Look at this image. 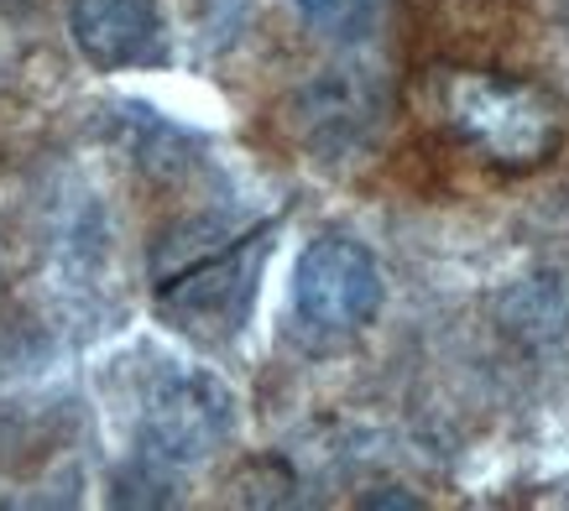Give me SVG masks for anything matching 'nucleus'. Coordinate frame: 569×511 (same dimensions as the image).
I'll return each instance as SVG.
<instances>
[{"label": "nucleus", "mask_w": 569, "mask_h": 511, "mask_svg": "<svg viewBox=\"0 0 569 511\" xmlns=\"http://www.w3.org/2000/svg\"><path fill=\"white\" fill-rule=\"evenodd\" d=\"M298 17L329 42H361L377 32L381 0H298Z\"/></svg>", "instance_id": "0eeeda50"}, {"label": "nucleus", "mask_w": 569, "mask_h": 511, "mask_svg": "<svg viewBox=\"0 0 569 511\" xmlns=\"http://www.w3.org/2000/svg\"><path fill=\"white\" fill-rule=\"evenodd\" d=\"M272 224L183 220L152 246V298L183 334L224 344L251 319Z\"/></svg>", "instance_id": "f257e3e1"}, {"label": "nucleus", "mask_w": 569, "mask_h": 511, "mask_svg": "<svg viewBox=\"0 0 569 511\" xmlns=\"http://www.w3.org/2000/svg\"><path fill=\"white\" fill-rule=\"evenodd\" d=\"M293 308L313 334H361L381 313L377 255L350 236H319L298 255Z\"/></svg>", "instance_id": "20e7f679"}, {"label": "nucleus", "mask_w": 569, "mask_h": 511, "mask_svg": "<svg viewBox=\"0 0 569 511\" xmlns=\"http://www.w3.org/2000/svg\"><path fill=\"white\" fill-rule=\"evenodd\" d=\"M0 292H6V272H0Z\"/></svg>", "instance_id": "1a4fd4ad"}, {"label": "nucleus", "mask_w": 569, "mask_h": 511, "mask_svg": "<svg viewBox=\"0 0 569 511\" xmlns=\"http://www.w3.org/2000/svg\"><path fill=\"white\" fill-rule=\"evenodd\" d=\"M366 507H423V501L402 491H381V495H366Z\"/></svg>", "instance_id": "6e6552de"}, {"label": "nucleus", "mask_w": 569, "mask_h": 511, "mask_svg": "<svg viewBox=\"0 0 569 511\" xmlns=\"http://www.w3.org/2000/svg\"><path fill=\"white\" fill-rule=\"evenodd\" d=\"M157 0H73L69 37L89 69H131L157 48Z\"/></svg>", "instance_id": "423d86ee"}, {"label": "nucleus", "mask_w": 569, "mask_h": 511, "mask_svg": "<svg viewBox=\"0 0 569 511\" xmlns=\"http://www.w3.org/2000/svg\"><path fill=\"white\" fill-rule=\"evenodd\" d=\"M236 433V397L220 375L173 365L152 381L141 402V454L168 470H193L214 460Z\"/></svg>", "instance_id": "7ed1b4c3"}, {"label": "nucleus", "mask_w": 569, "mask_h": 511, "mask_svg": "<svg viewBox=\"0 0 569 511\" xmlns=\"http://www.w3.org/2000/svg\"><path fill=\"white\" fill-rule=\"evenodd\" d=\"M387 120V94H381L377 73L350 63V69H325L319 79L298 89L288 100V126L303 147L325 157V162H340V157H356L366 141L381 131Z\"/></svg>", "instance_id": "39448f33"}, {"label": "nucleus", "mask_w": 569, "mask_h": 511, "mask_svg": "<svg viewBox=\"0 0 569 511\" xmlns=\"http://www.w3.org/2000/svg\"><path fill=\"white\" fill-rule=\"evenodd\" d=\"M445 120L455 137L476 147L491 168L528 172L543 168L559 141H565V104L553 100L533 79H512V73H481V69H455L445 73L439 89Z\"/></svg>", "instance_id": "f03ea898"}]
</instances>
